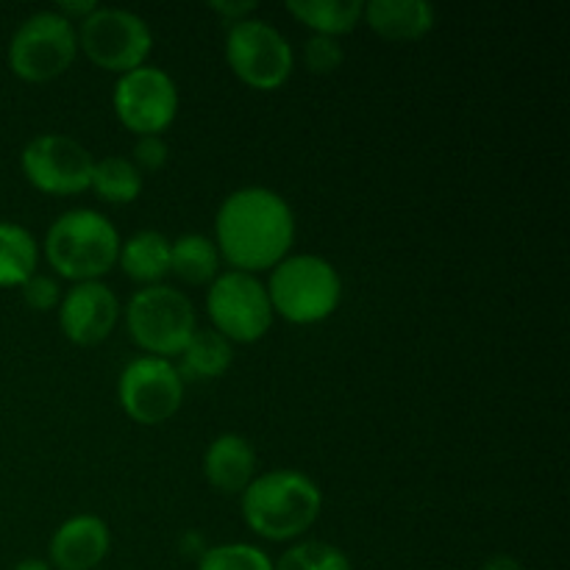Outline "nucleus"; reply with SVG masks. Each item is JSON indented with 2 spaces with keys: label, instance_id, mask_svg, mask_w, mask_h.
<instances>
[{
  "label": "nucleus",
  "instance_id": "nucleus-1",
  "mask_svg": "<svg viewBox=\"0 0 570 570\" xmlns=\"http://www.w3.org/2000/svg\"><path fill=\"white\" fill-rule=\"evenodd\" d=\"M215 245L223 259L243 273H259L287 259L295 243V215L287 200L267 187H239L217 209Z\"/></svg>",
  "mask_w": 570,
  "mask_h": 570
},
{
  "label": "nucleus",
  "instance_id": "nucleus-2",
  "mask_svg": "<svg viewBox=\"0 0 570 570\" xmlns=\"http://www.w3.org/2000/svg\"><path fill=\"white\" fill-rule=\"evenodd\" d=\"M323 493L306 473L276 468L254 476L243 490V518L265 540H295L317 521Z\"/></svg>",
  "mask_w": 570,
  "mask_h": 570
},
{
  "label": "nucleus",
  "instance_id": "nucleus-3",
  "mask_svg": "<svg viewBox=\"0 0 570 570\" xmlns=\"http://www.w3.org/2000/svg\"><path fill=\"white\" fill-rule=\"evenodd\" d=\"M120 234L115 223L95 209H70L50 223L45 256L70 282H100L117 265Z\"/></svg>",
  "mask_w": 570,
  "mask_h": 570
},
{
  "label": "nucleus",
  "instance_id": "nucleus-4",
  "mask_svg": "<svg viewBox=\"0 0 570 570\" xmlns=\"http://www.w3.org/2000/svg\"><path fill=\"white\" fill-rule=\"evenodd\" d=\"M276 315L284 321L312 326L334 315L343 298V278L337 267L317 254H295L278 262L265 284Z\"/></svg>",
  "mask_w": 570,
  "mask_h": 570
},
{
  "label": "nucleus",
  "instance_id": "nucleus-5",
  "mask_svg": "<svg viewBox=\"0 0 570 570\" xmlns=\"http://www.w3.org/2000/svg\"><path fill=\"white\" fill-rule=\"evenodd\" d=\"M126 326L134 343L150 356H181L184 345L198 328L193 301L176 287L150 284L137 289L128 301Z\"/></svg>",
  "mask_w": 570,
  "mask_h": 570
},
{
  "label": "nucleus",
  "instance_id": "nucleus-6",
  "mask_svg": "<svg viewBox=\"0 0 570 570\" xmlns=\"http://www.w3.org/2000/svg\"><path fill=\"white\" fill-rule=\"evenodd\" d=\"M78 56V31L59 11H37L11 33L9 67L22 81H53Z\"/></svg>",
  "mask_w": 570,
  "mask_h": 570
},
{
  "label": "nucleus",
  "instance_id": "nucleus-7",
  "mask_svg": "<svg viewBox=\"0 0 570 570\" xmlns=\"http://www.w3.org/2000/svg\"><path fill=\"white\" fill-rule=\"evenodd\" d=\"M226 61L239 81L262 89V92H271L293 76L295 53L293 45L273 22L248 17V20L228 26Z\"/></svg>",
  "mask_w": 570,
  "mask_h": 570
},
{
  "label": "nucleus",
  "instance_id": "nucleus-8",
  "mask_svg": "<svg viewBox=\"0 0 570 570\" xmlns=\"http://www.w3.org/2000/svg\"><path fill=\"white\" fill-rule=\"evenodd\" d=\"M78 48L89 61L111 72H131L148 61L154 50V33L139 14L117 6H98L81 20Z\"/></svg>",
  "mask_w": 570,
  "mask_h": 570
},
{
  "label": "nucleus",
  "instance_id": "nucleus-9",
  "mask_svg": "<svg viewBox=\"0 0 570 570\" xmlns=\"http://www.w3.org/2000/svg\"><path fill=\"white\" fill-rule=\"evenodd\" d=\"M206 312L228 343H256L273 326V304L267 287L254 273H220L206 289Z\"/></svg>",
  "mask_w": 570,
  "mask_h": 570
},
{
  "label": "nucleus",
  "instance_id": "nucleus-10",
  "mask_svg": "<svg viewBox=\"0 0 570 570\" xmlns=\"http://www.w3.org/2000/svg\"><path fill=\"white\" fill-rule=\"evenodd\" d=\"M115 115L139 137H159L178 115V89L170 72L142 65L122 72L115 83Z\"/></svg>",
  "mask_w": 570,
  "mask_h": 570
},
{
  "label": "nucleus",
  "instance_id": "nucleus-11",
  "mask_svg": "<svg viewBox=\"0 0 570 570\" xmlns=\"http://www.w3.org/2000/svg\"><path fill=\"white\" fill-rule=\"evenodd\" d=\"M117 399L131 421L156 426L178 412L184 401V379L170 360L137 356L128 362L117 382Z\"/></svg>",
  "mask_w": 570,
  "mask_h": 570
},
{
  "label": "nucleus",
  "instance_id": "nucleus-12",
  "mask_svg": "<svg viewBox=\"0 0 570 570\" xmlns=\"http://www.w3.org/2000/svg\"><path fill=\"white\" fill-rule=\"evenodd\" d=\"M20 167L28 184L48 195H78L89 189L95 159L78 139L39 134L22 148Z\"/></svg>",
  "mask_w": 570,
  "mask_h": 570
},
{
  "label": "nucleus",
  "instance_id": "nucleus-13",
  "mask_svg": "<svg viewBox=\"0 0 570 570\" xmlns=\"http://www.w3.org/2000/svg\"><path fill=\"white\" fill-rule=\"evenodd\" d=\"M120 301L104 282H78L61 295L59 326L76 345H98L115 332Z\"/></svg>",
  "mask_w": 570,
  "mask_h": 570
},
{
  "label": "nucleus",
  "instance_id": "nucleus-14",
  "mask_svg": "<svg viewBox=\"0 0 570 570\" xmlns=\"http://www.w3.org/2000/svg\"><path fill=\"white\" fill-rule=\"evenodd\" d=\"M111 546L109 523L98 515L67 518L50 538V568L92 570L106 560Z\"/></svg>",
  "mask_w": 570,
  "mask_h": 570
},
{
  "label": "nucleus",
  "instance_id": "nucleus-15",
  "mask_svg": "<svg viewBox=\"0 0 570 570\" xmlns=\"http://www.w3.org/2000/svg\"><path fill=\"white\" fill-rule=\"evenodd\" d=\"M206 482L226 495H243L256 476V451L243 434H220L204 454Z\"/></svg>",
  "mask_w": 570,
  "mask_h": 570
},
{
  "label": "nucleus",
  "instance_id": "nucleus-16",
  "mask_svg": "<svg viewBox=\"0 0 570 570\" xmlns=\"http://www.w3.org/2000/svg\"><path fill=\"white\" fill-rule=\"evenodd\" d=\"M367 26L390 42H415L434 28V6L426 0H371L365 3Z\"/></svg>",
  "mask_w": 570,
  "mask_h": 570
},
{
  "label": "nucleus",
  "instance_id": "nucleus-17",
  "mask_svg": "<svg viewBox=\"0 0 570 570\" xmlns=\"http://www.w3.org/2000/svg\"><path fill=\"white\" fill-rule=\"evenodd\" d=\"M117 265L122 267L128 278L145 284H159L170 273V239L154 228L131 234L126 243H120Z\"/></svg>",
  "mask_w": 570,
  "mask_h": 570
},
{
  "label": "nucleus",
  "instance_id": "nucleus-18",
  "mask_svg": "<svg viewBox=\"0 0 570 570\" xmlns=\"http://www.w3.org/2000/svg\"><path fill=\"white\" fill-rule=\"evenodd\" d=\"M287 11L315 33L337 39L340 33H348L360 26L365 3L360 0H289Z\"/></svg>",
  "mask_w": 570,
  "mask_h": 570
},
{
  "label": "nucleus",
  "instance_id": "nucleus-19",
  "mask_svg": "<svg viewBox=\"0 0 570 570\" xmlns=\"http://www.w3.org/2000/svg\"><path fill=\"white\" fill-rule=\"evenodd\" d=\"M234 362V343H228L215 328H195L189 343L181 351V379H217L232 367Z\"/></svg>",
  "mask_w": 570,
  "mask_h": 570
},
{
  "label": "nucleus",
  "instance_id": "nucleus-20",
  "mask_svg": "<svg viewBox=\"0 0 570 570\" xmlns=\"http://www.w3.org/2000/svg\"><path fill=\"white\" fill-rule=\"evenodd\" d=\"M170 273L187 284H212L220 276V250L206 234H181L170 243Z\"/></svg>",
  "mask_w": 570,
  "mask_h": 570
},
{
  "label": "nucleus",
  "instance_id": "nucleus-21",
  "mask_svg": "<svg viewBox=\"0 0 570 570\" xmlns=\"http://www.w3.org/2000/svg\"><path fill=\"white\" fill-rule=\"evenodd\" d=\"M39 248L28 228L0 220V287H22L37 273Z\"/></svg>",
  "mask_w": 570,
  "mask_h": 570
},
{
  "label": "nucleus",
  "instance_id": "nucleus-22",
  "mask_svg": "<svg viewBox=\"0 0 570 570\" xmlns=\"http://www.w3.org/2000/svg\"><path fill=\"white\" fill-rule=\"evenodd\" d=\"M89 187L109 204H134L142 193V173L126 156H104L95 159Z\"/></svg>",
  "mask_w": 570,
  "mask_h": 570
},
{
  "label": "nucleus",
  "instance_id": "nucleus-23",
  "mask_svg": "<svg viewBox=\"0 0 570 570\" xmlns=\"http://www.w3.org/2000/svg\"><path fill=\"white\" fill-rule=\"evenodd\" d=\"M273 570H354L348 554L343 549L323 540H304L282 554V560L273 562Z\"/></svg>",
  "mask_w": 570,
  "mask_h": 570
},
{
  "label": "nucleus",
  "instance_id": "nucleus-24",
  "mask_svg": "<svg viewBox=\"0 0 570 570\" xmlns=\"http://www.w3.org/2000/svg\"><path fill=\"white\" fill-rule=\"evenodd\" d=\"M198 570H273V560L259 546L223 543L200 554Z\"/></svg>",
  "mask_w": 570,
  "mask_h": 570
},
{
  "label": "nucleus",
  "instance_id": "nucleus-25",
  "mask_svg": "<svg viewBox=\"0 0 570 570\" xmlns=\"http://www.w3.org/2000/svg\"><path fill=\"white\" fill-rule=\"evenodd\" d=\"M304 59L312 72H317V76H328V72H334L340 65H343L345 50L343 45H340V39L323 37V33H312V37L306 39Z\"/></svg>",
  "mask_w": 570,
  "mask_h": 570
},
{
  "label": "nucleus",
  "instance_id": "nucleus-26",
  "mask_svg": "<svg viewBox=\"0 0 570 570\" xmlns=\"http://www.w3.org/2000/svg\"><path fill=\"white\" fill-rule=\"evenodd\" d=\"M22 298L33 312H50L61 304V287L53 276L45 273H33L26 284H22Z\"/></svg>",
  "mask_w": 570,
  "mask_h": 570
},
{
  "label": "nucleus",
  "instance_id": "nucleus-27",
  "mask_svg": "<svg viewBox=\"0 0 570 570\" xmlns=\"http://www.w3.org/2000/svg\"><path fill=\"white\" fill-rule=\"evenodd\" d=\"M170 159V148L161 137H139L134 145V165L137 170H159Z\"/></svg>",
  "mask_w": 570,
  "mask_h": 570
},
{
  "label": "nucleus",
  "instance_id": "nucleus-28",
  "mask_svg": "<svg viewBox=\"0 0 570 570\" xmlns=\"http://www.w3.org/2000/svg\"><path fill=\"white\" fill-rule=\"evenodd\" d=\"M209 9L215 11V14H220L228 26H234V22L248 20L256 11V3L254 0H212Z\"/></svg>",
  "mask_w": 570,
  "mask_h": 570
},
{
  "label": "nucleus",
  "instance_id": "nucleus-29",
  "mask_svg": "<svg viewBox=\"0 0 570 570\" xmlns=\"http://www.w3.org/2000/svg\"><path fill=\"white\" fill-rule=\"evenodd\" d=\"M98 9V3L95 0H61L59 6H56L53 11H59L61 17H67V20H76V17H81V20H87L92 11Z\"/></svg>",
  "mask_w": 570,
  "mask_h": 570
},
{
  "label": "nucleus",
  "instance_id": "nucleus-30",
  "mask_svg": "<svg viewBox=\"0 0 570 570\" xmlns=\"http://www.w3.org/2000/svg\"><path fill=\"white\" fill-rule=\"evenodd\" d=\"M482 570H527V568H523L521 562L515 560V557H510V554H495V557H490L488 562H484Z\"/></svg>",
  "mask_w": 570,
  "mask_h": 570
},
{
  "label": "nucleus",
  "instance_id": "nucleus-31",
  "mask_svg": "<svg viewBox=\"0 0 570 570\" xmlns=\"http://www.w3.org/2000/svg\"><path fill=\"white\" fill-rule=\"evenodd\" d=\"M11 570H53V568H50L48 562H42V560H22V562H17V566Z\"/></svg>",
  "mask_w": 570,
  "mask_h": 570
},
{
  "label": "nucleus",
  "instance_id": "nucleus-32",
  "mask_svg": "<svg viewBox=\"0 0 570 570\" xmlns=\"http://www.w3.org/2000/svg\"><path fill=\"white\" fill-rule=\"evenodd\" d=\"M440 570H449V568H440Z\"/></svg>",
  "mask_w": 570,
  "mask_h": 570
}]
</instances>
